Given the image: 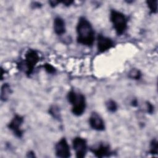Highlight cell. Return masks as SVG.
I'll list each match as a JSON object with an SVG mask.
<instances>
[{
  "label": "cell",
  "instance_id": "6da1fadb",
  "mask_svg": "<svg viewBox=\"0 0 158 158\" xmlns=\"http://www.w3.org/2000/svg\"><path fill=\"white\" fill-rule=\"evenodd\" d=\"M77 41L78 43L88 47L94 42V31L91 23L84 17H80L77 22Z\"/></svg>",
  "mask_w": 158,
  "mask_h": 158
},
{
  "label": "cell",
  "instance_id": "7a4b0ae2",
  "mask_svg": "<svg viewBox=\"0 0 158 158\" xmlns=\"http://www.w3.org/2000/svg\"><path fill=\"white\" fill-rule=\"evenodd\" d=\"M67 100L72 105V112L76 116L81 115L86 109V99L85 96L79 93L75 92L71 89L69 91L67 96Z\"/></svg>",
  "mask_w": 158,
  "mask_h": 158
},
{
  "label": "cell",
  "instance_id": "3957f363",
  "mask_svg": "<svg viewBox=\"0 0 158 158\" xmlns=\"http://www.w3.org/2000/svg\"><path fill=\"white\" fill-rule=\"evenodd\" d=\"M110 20L118 35H122L125 32L128 27V20L123 13L114 9L111 10Z\"/></svg>",
  "mask_w": 158,
  "mask_h": 158
},
{
  "label": "cell",
  "instance_id": "277c9868",
  "mask_svg": "<svg viewBox=\"0 0 158 158\" xmlns=\"http://www.w3.org/2000/svg\"><path fill=\"white\" fill-rule=\"evenodd\" d=\"M40 60L38 53L33 49H28L25 54L24 60L21 63L27 76H30L33 72L36 64Z\"/></svg>",
  "mask_w": 158,
  "mask_h": 158
},
{
  "label": "cell",
  "instance_id": "5b68a950",
  "mask_svg": "<svg viewBox=\"0 0 158 158\" xmlns=\"http://www.w3.org/2000/svg\"><path fill=\"white\" fill-rule=\"evenodd\" d=\"M72 146L77 157H85L87 152V142L85 138L80 136L74 138L72 141Z\"/></svg>",
  "mask_w": 158,
  "mask_h": 158
},
{
  "label": "cell",
  "instance_id": "8992f818",
  "mask_svg": "<svg viewBox=\"0 0 158 158\" xmlns=\"http://www.w3.org/2000/svg\"><path fill=\"white\" fill-rule=\"evenodd\" d=\"M23 121L24 119L22 116L15 114L7 125L9 129L18 138H21L23 135V131L22 129V125Z\"/></svg>",
  "mask_w": 158,
  "mask_h": 158
},
{
  "label": "cell",
  "instance_id": "52a82bcc",
  "mask_svg": "<svg viewBox=\"0 0 158 158\" xmlns=\"http://www.w3.org/2000/svg\"><path fill=\"white\" fill-rule=\"evenodd\" d=\"M56 155L59 157L68 158L70 157V146L65 138H61L55 146Z\"/></svg>",
  "mask_w": 158,
  "mask_h": 158
},
{
  "label": "cell",
  "instance_id": "ba28073f",
  "mask_svg": "<svg viewBox=\"0 0 158 158\" xmlns=\"http://www.w3.org/2000/svg\"><path fill=\"white\" fill-rule=\"evenodd\" d=\"M89 123L90 127L96 131H103L105 130V124L102 118L97 112L91 113L89 118Z\"/></svg>",
  "mask_w": 158,
  "mask_h": 158
},
{
  "label": "cell",
  "instance_id": "9c48e42d",
  "mask_svg": "<svg viewBox=\"0 0 158 158\" xmlns=\"http://www.w3.org/2000/svg\"><path fill=\"white\" fill-rule=\"evenodd\" d=\"M114 41L109 37L99 34L97 37V47L99 52H104L114 46Z\"/></svg>",
  "mask_w": 158,
  "mask_h": 158
},
{
  "label": "cell",
  "instance_id": "30bf717a",
  "mask_svg": "<svg viewBox=\"0 0 158 158\" xmlns=\"http://www.w3.org/2000/svg\"><path fill=\"white\" fill-rule=\"evenodd\" d=\"M90 150L97 157H109L112 154L109 145L105 143H100L97 146L91 148Z\"/></svg>",
  "mask_w": 158,
  "mask_h": 158
},
{
  "label": "cell",
  "instance_id": "8fae6325",
  "mask_svg": "<svg viewBox=\"0 0 158 158\" xmlns=\"http://www.w3.org/2000/svg\"><path fill=\"white\" fill-rule=\"evenodd\" d=\"M53 28L55 33L57 35H62L66 31L65 23L63 19L60 17H56L54 19Z\"/></svg>",
  "mask_w": 158,
  "mask_h": 158
},
{
  "label": "cell",
  "instance_id": "7c38bea8",
  "mask_svg": "<svg viewBox=\"0 0 158 158\" xmlns=\"http://www.w3.org/2000/svg\"><path fill=\"white\" fill-rule=\"evenodd\" d=\"M12 91L10 85L8 83H4L1 86V99L2 101L7 100Z\"/></svg>",
  "mask_w": 158,
  "mask_h": 158
},
{
  "label": "cell",
  "instance_id": "4fadbf2b",
  "mask_svg": "<svg viewBox=\"0 0 158 158\" xmlns=\"http://www.w3.org/2000/svg\"><path fill=\"white\" fill-rule=\"evenodd\" d=\"M49 113L55 119H57L58 120H60L61 119V114L59 107L58 106L56 105L51 106L49 109Z\"/></svg>",
  "mask_w": 158,
  "mask_h": 158
},
{
  "label": "cell",
  "instance_id": "5bb4252c",
  "mask_svg": "<svg viewBox=\"0 0 158 158\" xmlns=\"http://www.w3.org/2000/svg\"><path fill=\"white\" fill-rule=\"evenodd\" d=\"M128 77L133 80H138L141 77V72L137 69H132L128 73Z\"/></svg>",
  "mask_w": 158,
  "mask_h": 158
},
{
  "label": "cell",
  "instance_id": "9a60e30c",
  "mask_svg": "<svg viewBox=\"0 0 158 158\" xmlns=\"http://www.w3.org/2000/svg\"><path fill=\"white\" fill-rule=\"evenodd\" d=\"M106 108L110 112H115L117 110V104L116 102L112 99L108 100L106 103Z\"/></svg>",
  "mask_w": 158,
  "mask_h": 158
},
{
  "label": "cell",
  "instance_id": "2e32d148",
  "mask_svg": "<svg viewBox=\"0 0 158 158\" xmlns=\"http://www.w3.org/2000/svg\"><path fill=\"white\" fill-rule=\"evenodd\" d=\"M146 4L148 8L149 9L150 12L152 14H156L157 11V1H147Z\"/></svg>",
  "mask_w": 158,
  "mask_h": 158
},
{
  "label": "cell",
  "instance_id": "e0dca14e",
  "mask_svg": "<svg viewBox=\"0 0 158 158\" xmlns=\"http://www.w3.org/2000/svg\"><path fill=\"white\" fill-rule=\"evenodd\" d=\"M158 152V143L156 139H154L150 143L149 152L151 154H157Z\"/></svg>",
  "mask_w": 158,
  "mask_h": 158
},
{
  "label": "cell",
  "instance_id": "ac0fdd59",
  "mask_svg": "<svg viewBox=\"0 0 158 158\" xmlns=\"http://www.w3.org/2000/svg\"><path fill=\"white\" fill-rule=\"evenodd\" d=\"M44 69H45V70L49 73H51V74H52V73H54L56 72V69L52 65H51L50 64H45L44 65Z\"/></svg>",
  "mask_w": 158,
  "mask_h": 158
},
{
  "label": "cell",
  "instance_id": "d6986e66",
  "mask_svg": "<svg viewBox=\"0 0 158 158\" xmlns=\"http://www.w3.org/2000/svg\"><path fill=\"white\" fill-rule=\"evenodd\" d=\"M146 109H147V112L149 114H152L154 112V106H152V104L151 103H150L149 102L147 101L146 102Z\"/></svg>",
  "mask_w": 158,
  "mask_h": 158
},
{
  "label": "cell",
  "instance_id": "ffe728a7",
  "mask_svg": "<svg viewBox=\"0 0 158 158\" xmlns=\"http://www.w3.org/2000/svg\"><path fill=\"white\" fill-rule=\"evenodd\" d=\"M60 2V1H51L49 2V3L50 4V6L52 7L56 6Z\"/></svg>",
  "mask_w": 158,
  "mask_h": 158
},
{
  "label": "cell",
  "instance_id": "44dd1931",
  "mask_svg": "<svg viewBox=\"0 0 158 158\" xmlns=\"http://www.w3.org/2000/svg\"><path fill=\"white\" fill-rule=\"evenodd\" d=\"M61 2H62L66 6H69L73 2V1H62Z\"/></svg>",
  "mask_w": 158,
  "mask_h": 158
},
{
  "label": "cell",
  "instance_id": "7402d4cb",
  "mask_svg": "<svg viewBox=\"0 0 158 158\" xmlns=\"http://www.w3.org/2000/svg\"><path fill=\"white\" fill-rule=\"evenodd\" d=\"M27 156L28 157H35V153L33 151H29L27 153Z\"/></svg>",
  "mask_w": 158,
  "mask_h": 158
},
{
  "label": "cell",
  "instance_id": "603a6c76",
  "mask_svg": "<svg viewBox=\"0 0 158 158\" xmlns=\"http://www.w3.org/2000/svg\"><path fill=\"white\" fill-rule=\"evenodd\" d=\"M131 104L133 106H137V104H138V102H137V100L136 99H134L131 102Z\"/></svg>",
  "mask_w": 158,
  "mask_h": 158
}]
</instances>
